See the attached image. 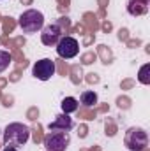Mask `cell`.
<instances>
[{
	"mask_svg": "<svg viewBox=\"0 0 150 151\" xmlns=\"http://www.w3.org/2000/svg\"><path fill=\"white\" fill-rule=\"evenodd\" d=\"M4 151H18V148H11V146H5Z\"/></svg>",
	"mask_w": 150,
	"mask_h": 151,
	"instance_id": "cell-14",
	"label": "cell"
},
{
	"mask_svg": "<svg viewBox=\"0 0 150 151\" xmlns=\"http://www.w3.org/2000/svg\"><path fill=\"white\" fill-rule=\"evenodd\" d=\"M79 102L85 107H92L94 104H97V93L95 91H83L79 97Z\"/></svg>",
	"mask_w": 150,
	"mask_h": 151,
	"instance_id": "cell-11",
	"label": "cell"
},
{
	"mask_svg": "<svg viewBox=\"0 0 150 151\" xmlns=\"http://www.w3.org/2000/svg\"><path fill=\"white\" fill-rule=\"evenodd\" d=\"M138 81L141 84H150V63L141 65V69L138 72Z\"/></svg>",
	"mask_w": 150,
	"mask_h": 151,
	"instance_id": "cell-12",
	"label": "cell"
},
{
	"mask_svg": "<svg viewBox=\"0 0 150 151\" xmlns=\"http://www.w3.org/2000/svg\"><path fill=\"white\" fill-rule=\"evenodd\" d=\"M60 107H62V113L64 114H71V113H74V111H78V100L73 99V97H66L62 100Z\"/></svg>",
	"mask_w": 150,
	"mask_h": 151,
	"instance_id": "cell-10",
	"label": "cell"
},
{
	"mask_svg": "<svg viewBox=\"0 0 150 151\" xmlns=\"http://www.w3.org/2000/svg\"><path fill=\"white\" fill-rule=\"evenodd\" d=\"M71 142V134L66 130H50L44 135V148L48 151H66Z\"/></svg>",
	"mask_w": 150,
	"mask_h": 151,
	"instance_id": "cell-4",
	"label": "cell"
},
{
	"mask_svg": "<svg viewBox=\"0 0 150 151\" xmlns=\"http://www.w3.org/2000/svg\"><path fill=\"white\" fill-rule=\"evenodd\" d=\"M11 65V55L4 49H0V74L4 70H7V67Z\"/></svg>",
	"mask_w": 150,
	"mask_h": 151,
	"instance_id": "cell-13",
	"label": "cell"
},
{
	"mask_svg": "<svg viewBox=\"0 0 150 151\" xmlns=\"http://www.w3.org/2000/svg\"><path fill=\"white\" fill-rule=\"evenodd\" d=\"M124 142L129 151H143L149 146V134L140 127H131L125 132Z\"/></svg>",
	"mask_w": 150,
	"mask_h": 151,
	"instance_id": "cell-3",
	"label": "cell"
},
{
	"mask_svg": "<svg viewBox=\"0 0 150 151\" xmlns=\"http://www.w3.org/2000/svg\"><path fill=\"white\" fill-rule=\"evenodd\" d=\"M48 128L50 130H66V132H69L71 128H73V118L69 116V114H58V116H55V119L48 125Z\"/></svg>",
	"mask_w": 150,
	"mask_h": 151,
	"instance_id": "cell-8",
	"label": "cell"
},
{
	"mask_svg": "<svg viewBox=\"0 0 150 151\" xmlns=\"http://www.w3.org/2000/svg\"><path fill=\"white\" fill-rule=\"evenodd\" d=\"M18 25L25 34H36L44 27V14L36 9H28L20 16Z\"/></svg>",
	"mask_w": 150,
	"mask_h": 151,
	"instance_id": "cell-2",
	"label": "cell"
},
{
	"mask_svg": "<svg viewBox=\"0 0 150 151\" xmlns=\"http://www.w3.org/2000/svg\"><path fill=\"white\" fill-rule=\"evenodd\" d=\"M30 139V128L23 123H9L4 128V144L11 146V148H20L25 146Z\"/></svg>",
	"mask_w": 150,
	"mask_h": 151,
	"instance_id": "cell-1",
	"label": "cell"
},
{
	"mask_svg": "<svg viewBox=\"0 0 150 151\" xmlns=\"http://www.w3.org/2000/svg\"><path fill=\"white\" fill-rule=\"evenodd\" d=\"M57 53H58L60 58L71 60V58H74L76 55L79 53V44H78V40L74 37L64 35V37L57 42Z\"/></svg>",
	"mask_w": 150,
	"mask_h": 151,
	"instance_id": "cell-5",
	"label": "cell"
},
{
	"mask_svg": "<svg viewBox=\"0 0 150 151\" xmlns=\"http://www.w3.org/2000/svg\"><path fill=\"white\" fill-rule=\"evenodd\" d=\"M64 37L62 35V28L58 23H51L48 27H42V34H41V42L44 46H57V42Z\"/></svg>",
	"mask_w": 150,
	"mask_h": 151,
	"instance_id": "cell-7",
	"label": "cell"
},
{
	"mask_svg": "<svg viewBox=\"0 0 150 151\" xmlns=\"http://www.w3.org/2000/svg\"><path fill=\"white\" fill-rule=\"evenodd\" d=\"M55 62L50 60V58H42V60H37L34 69H32V74L34 77H37L39 81H48L51 79V76H55Z\"/></svg>",
	"mask_w": 150,
	"mask_h": 151,
	"instance_id": "cell-6",
	"label": "cell"
},
{
	"mask_svg": "<svg viewBox=\"0 0 150 151\" xmlns=\"http://www.w3.org/2000/svg\"><path fill=\"white\" fill-rule=\"evenodd\" d=\"M150 0H129L127 2V12L131 16H143L149 11Z\"/></svg>",
	"mask_w": 150,
	"mask_h": 151,
	"instance_id": "cell-9",
	"label": "cell"
}]
</instances>
